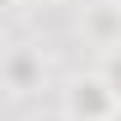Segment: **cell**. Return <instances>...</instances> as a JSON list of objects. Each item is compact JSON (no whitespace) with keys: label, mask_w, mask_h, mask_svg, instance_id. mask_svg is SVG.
I'll use <instances>...</instances> for the list:
<instances>
[{"label":"cell","mask_w":121,"mask_h":121,"mask_svg":"<svg viewBox=\"0 0 121 121\" xmlns=\"http://www.w3.org/2000/svg\"><path fill=\"white\" fill-rule=\"evenodd\" d=\"M105 84H111V95L121 100V53L111 58V63H105Z\"/></svg>","instance_id":"cell-3"},{"label":"cell","mask_w":121,"mask_h":121,"mask_svg":"<svg viewBox=\"0 0 121 121\" xmlns=\"http://www.w3.org/2000/svg\"><path fill=\"white\" fill-rule=\"evenodd\" d=\"M32 74H37V63H32V58H21V53L5 63V79H11L16 90H26V84H32Z\"/></svg>","instance_id":"cell-2"},{"label":"cell","mask_w":121,"mask_h":121,"mask_svg":"<svg viewBox=\"0 0 121 121\" xmlns=\"http://www.w3.org/2000/svg\"><path fill=\"white\" fill-rule=\"evenodd\" d=\"M69 111L84 116V121H111L116 116V95L105 79H90V84H74L69 90Z\"/></svg>","instance_id":"cell-1"},{"label":"cell","mask_w":121,"mask_h":121,"mask_svg":"<svg viewBox=\"0 0 121 121\" xmlns=\"http://www.w3.org/2000/svg\"><path fill=\"white\" fill-rule=\"evenodd\" d=\"M37 121H42V116H37ZM48 121H58V116H48Z\"/></svg>","instance_id":"cell-4"},{"label":"cell","mask_w":121,"mask_h":121,"mask_svg":"<svg viewBox=\"0 0 121 121\" xmlns=\"http://www.w3.org/2000/svg\"><path fill=\"white\" fill-rule=\"evenodd\" d=\"M111 121H121V116H111Z\"/></svg>","instance_id":"cell-5"}]
</instances>
